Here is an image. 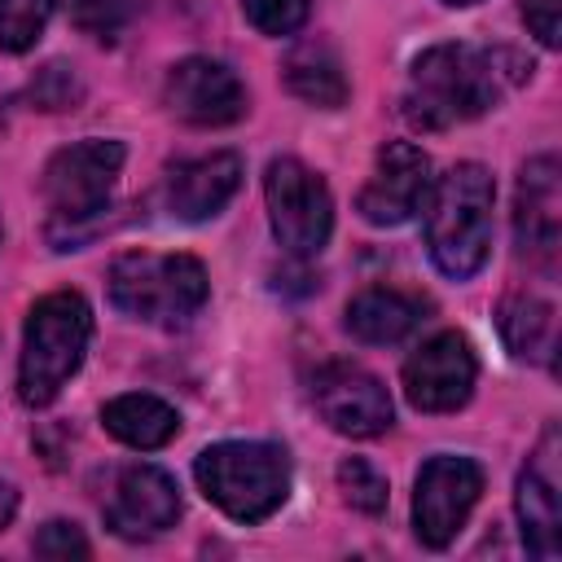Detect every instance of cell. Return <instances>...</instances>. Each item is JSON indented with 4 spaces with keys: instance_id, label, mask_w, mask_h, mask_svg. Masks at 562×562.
I'll list each match as a JSON object with an SVG mask.
<instances>
[{
    "instance_id": "obj_1",
    "label": "cell",
    "mask_w": 562,
    "mask_h": 562,
    "mask_svg": "<svg viewBox=\"0 0 562 562\" xmlns=\"http://www.w3.org/2000/svg\"><path fill=\"white\" fill-rule=\"evenodd\" d=\"M527 75H531V61L514 48L435 44L413 61L400 110L417 132H443L487 114Z\"/></svg>"
},
{
    "instance_id": "obj_2",
    "label": "cell",
    "mask_w": 562,
    "mask_h": 562,
    "mask_svg": "<svg viewBox=\"0 0 562 562\" xmlns=\"http://www.w3.org/2000/svg\"><path fill=\"white\" fill-rule=\"evenodd\" d=\"M492 202H496V184H492V171L479 162H457L430 184V193L422 202L426 250L443 277L470 281L487 263V255H492Z\"/></svg>"
},
{
    "instance_id": "obj_3",
    "label": "cell",
    "mask_w": 562,
    "mask_h": 562,
    "mask_svg": "<svg viewBox=\"0 0 562 562\" xmlns=\"http://www.w3.org/2000/svg\"><path fill=\"white\" fill-rule=\"evenodd\" d=\"M92 338V307L75 290H53L26 312L22 356H18V395L31 408L57 400V391L79 373Z\"/></svg>"
},
{
    "instance_id": "obj_4",
    "label": "cell",
    "mask_w": 562,
    "mask_h": 562,
    "mask_svg": "<svg viewBox=\"0 0 562 562\" xmlns=\"http://www.w3.org/2000/svg\"><path fill=\"white\" fill-rule=\"evenodd\" d=\"M193 479L202 496L220 505L233 522H263L290 496V457L277 443L228 439L198 452Z\"/></svg>"
},
{
    "instance_id": "obj_5",
    "label": "cell",
    "mask_w": 562,
    "mask_h": 562,
    "mask_svg": "<svg viewBox=\"0 0 562 562\" xmlns=\"http://www.w3.org/2000/svg\"><path fill=\"white\" fill-rule=\"evenodd\" d=\"M105 290L123 316L162 325V329L189 325L211 294L206 268L193 255H154V250L119 255L110 263Z\"/></svg>"
},
{
    "instance_id": "obj_6",
    "label": "cell",
    "mask_w": 562,
    "mask_h": 562,
    "mask_svg": "<svg viewBox=\"0 0 562 562\" xmlns=\"http://www.w3.org/2000/svg\"><path fill=\"white\" fill-rule=\"evenodd\" d=\"M127 149L119 140H79L66 145L48 158L44 176H40V193L53 211V228L57 224H88L110 206V193L119 184Z\"/></svg>"
},
{
    "instance_id": "obj_7",
    "label": "cell",
    "mask_w": 562,
    "mask_h": 562,
    "mask_svg": "<svg viewBox=\"0 0 562 562\" xmlns=\"http://www.w3.org/2000/svg\"><path fill=\"white\" fill-rule=\"evenodd\" d=\"M263 198H268L272 237L290 255L307 259L325 250L334 233V198L312 167H303L299 158H272L263 171Z\"/></svg>"
},
{
    "instance_id": "obj_8",
    "label": "cell",
    "mask_w": 562,
    "mask_h": 562,
    "mask_svg": "<svg viewBox=\"0 0 562 562\" xmlns=\"http://www.w3.org/2000/svg\"><path fill=\"white\" fill-rule=\"evenodd\" d=\"M483 492V470L470 457H430L413 487V527L426 549H448Z\"/></svg>"
},
{
    "instance_id": "obj_9",
    "label": "cell",
    "mask_w": 562,
    "mask_h": 562,
    "mask_svg": "<svg viewBox=\"0 0 562 562\" xmlns=\"http://www.w3.org/2000/svg\"><path fill=\"white\" fill-rule=\"evenodd\" d=\"M312 404L321 413V422L347 439H373L391 426V395L386 386L351 364V360H329L316 369L312 378Z\"/></svg>"
},
{
    "instance_id": "obj_10",
    "label": "cell",
    "mask_w": 562,
    "mask_h": 562,
    "mask_svg": "<svg viewBox=\"0 0 562 562\" xmlns=\"http://www.w3.org/2000/svg\"><path fill=\"white\" fill-rule=\"evenodd\" d=\"M474 351L457 329L426 338L404 360V395L417 413H457L474 395Z\"/></svg>"
},
{
    "instance_id": "obj_11",
    "label": "cell",
    "mask_w": 562,
    "mask_h": 562,
    "mask_svg": "<svg viewBox=\"0 0 562 562\" xmlns=\"http://www.w3.org/2000/svg\"><path fill=\"white\" fill-rule=\"evenodd\" d=\"M518 531L531 558H558L562 553V474H558V426H544L536 452L527 457L514 492Z\"/></svg>"
},
{
    "instance_id": "obj_12",
    "label": "cell",
    "mask_w": 562,
    "mask_h": 562,
    "mask_svg": "<svg viewBox=\"0 0 562 562\" xmlns=\"http://www.w3.org/2000/svg\"><path fill=\"white\" fill-rule=\"evenodd\" d=\"M426 193H430V158L408 140H386L373 158V176L356 193V211L378 228H395L413 211H422Z\"/></svg>"
},
{
    "instance_id": "obj_13",
    "label": "cell",
    "mask_w": 562,
    "mask_h": 562,
    "mask_svg": "<svg viewBox=\"0 0 562 562\" xmlns=\"http://www.w3.org/2000/svg\"><path fill=\"white\" fill-rule=\"evenodd\" d=\"M162 101L176 119L193 127H228L246 114V88L241 79L211 57H184L167 70Z\"/></svg>"
},
{
    "instance_id": "obj_14",
    "label": "cell",
    "mask_w": 562,
    "mask_h": 562,
    "mask_svg": "<svg viewBox=\"0 0 562 562\" xmlns=\"http://www.w3.org/2000/svg\"><path fill=\"white\" fill-rule=\"evenodd\" d=\"M514 241L527 259L553 268L558 241H562V176L558 158L540 154L522 162L518 193H514Z\"/></svg>"
},
{
    "instance_id": "obj_15",
    "label": "cell",
    "mask_w": 562,
    "mask_h": 562,
    "mask_svg": "<svg viewBox=\"0 0 562 562\" xmlns=\"http://www.w3.org/2000/svg\"><path fill=\"white\" fill-rule=\"evenodd\" d=\"M180 518V487L167 470L158 465H127L114 479L110 505H105V527L123 540H154Z\"/></svg>"
},
{
    "instance_id": "obj_16",
    "label": "cell",
    "mask_w": 562,
    "mask_h": 562,
    "mask_svg": "<svg viewBox=\"0 0 562 562\" xmlns=\"http://www.w3.org/2000/svg\"><path fill=\"white\" fill-rule=\"evenodd\" d=\"M241 189V158L237 154H206L193 162H176L162 180V206L176 220H206L228 206Z\"/></svg>"
},
{
    "instance_id": "obj_17",
    "label": "cell",
    "mask_w": 562,
    "mask_h": 562,
    "mask_svg": "<svg viewBox=\"0 0 562 562\" xmlns=\"http://www.w3.org/2000/svg\"><path fill=\"white\" fill-rule=\"evenodd\" d=\"M422 321H426V299L404 294L395 285H369L347 303V329L369 347L404 342Z\"/></svg>"
},
{
    "instance_id": "obj_18",
    "label": "cell",
    "mask_w": 562,
    "mask_h": 562,
    "mask_svg": "<svg viewBox=\"0 0 562 562\" xmlns=\"http://www.w3.org/2000/svg\"><path fill=\"white\" fill-rule=\"evenodd\" d=\"M496 325H501V338L514 356L540 360V364L553 360V351H558V312H553L549 299H540L531 290H514V294L501 299Z\"/></svg>"
},
{
    "instance_id": "obj_19",
    "label": "cell",
    "mask_w": 562,
    "mask_h": 562,
    "mask_svg": "<svg viewBox=\"0 0 562 562\" xmlns=\"http://www.w3.org/2000/svg\"><path fill=\"white\" fill-rule=\"evenodd\" d=\"M101 422H105V430H110L119 443L140 448V452H154V448L171 443L176 430H180V413H176L167 400L140 395V391L114 395V400L101 408Z\"/></svg>"
},
{
    "instance_id": "obj_20",
    "label": "cell",
    "mask_w": 562,
    "mask_h": 562,
    "mask_svg": "<svg viewBox=\"0 0 562 562\" xmlns=\"http://www.w3.org/2000/svg\"><path fill=\"white\" fill-rule=\"evenodd\" d=\"M285 88L307 101V105H321V110H338L347 101V75L334 57L329 44H303L285 57Z\"/></svg>"
},
{
    "instance_id": "obj_21",
    "label": "cell",
    "mask_w": 562,
    "mask_h": 562,
    "mask_svg": "<svg viewBox=\"0 0 562 562\" xmlns=\"http://www.w3.org/2000/svg\"><path fill=\"white\" fill-rule=\"evenodd\" d=\"M57 0H0V48L26 53L44 35Z\"/></svg>"
},
{
    "instance_id": "obj_22",
    "label": "cell",
    "mask_w": 562,
    "mask_h": 562,
    "mask_svg": "<svg viewBox=\"0 0 562 562\" xmlns=\"http://www.w3.org/2000/svg\"><path fill=\"white\" fill-rule=\"evenodd\" d=\"M338 492H342V501L351 505V509H360V514H382L386 509V479L364 461V457H347L342 465H338Z\"/></svg>"
},
{
    "instance_id": "obj_23",
    "label": "cell",
    "mask_w": 562,
    "mask_h": 562,
    "mask_svg": "<svg viewBox=\"0 0 562 562\" xmlns=\"http://www.w3.org/2000/svg\"><path fill=\"white\" fill-rule=\"evenodd\" d=\"M136 13V0H70V18L83 35L114 40Z\"/></svg>"
},
{
    "instance_id": "obj_24",
    "label": "cell",
    "mask_w": 562,
    "mask_h": 562,
    "mask_svg": "<svg viewBox=\"0 0 562 562\" xmlns=\"http://www.w3.org/2000/svg\"><path fill=\"white\" fill-rule=\"evenodd\" d=\"M79 97H83V83H79V75H75L70 66H61V61H48V66L31 79V101H35V110H75Z\"/></svg>"
},
{
    "instance_id": "obj_25",
    "label": "cell",
    "mask_w": 562,
    "mask_h": 562,
    "mask_svg": "<svg viewBox=\"0 0 562 562\" xmlns=\"http://www.w3.org/2000/svg\"><path fill=\"white\" fill-rule=\"evenodd\" d=\"M307 0H241V13L259 35H294L307 22Z\"/></svg>"
},
{
    "instance_id": "obj_26",
    "label": "cell",
    "mask_w": 562,
    "mask_h": 562,
    "mask_svg": "<svg viewBox=\"0 0 562 562\" xmlns=\"http://www.w3.org/2000/svg\"><path fill=\"white\" fill-rule=\"evenodd\" d=\"M35 553H40V558H88L92 544L83 540V531H79L75 522L53 518V522H44V527L35 531Z\"/></svg>"
},
{
    "instance_id": "obj_27",
    "label": "cell",
    "mask_w": 562,
    "mask_h": 562,
    "mask_svg": "<svg viewBox=\"0 0 562 562\" xmlns=\"http://www.w3.org/2000/svg\"><path fill=\"white\" fill-rule=\"evenodd\" d=\"M531 35L544 44V48H558V35H562V0H518Z\"/></svg>"
},
{
    "instance_id": "obj_28",
    "label": "cell",
    "mask_w": 562,
    "mask_h": 562,
    "mask_svg": "<svg viewBox=\"0 0 562 562\" xmlns=\"http://www.w3.org/2000/svg\"><path fill=\"white\" fill-rule=\"evenodd\" d=\"M13 514H18V492L13 483H0V531L13 522Z\"/></svg>"
},
{
    "instance_id": "obj_29",
    "label": "cell",
    "mask_w": 562,
    "mask_h": 562,
    "mask_svg": "<svg viewBox=\"0 0 562 562\" xmlns=\"http://www.w3.org/2000/svg\"><path fill=\"white\" fill-rule=\"evenodd\" d=\"M443 4H479V0H443Z\"/></svg>"
},
{
    "instance_id": "obj_30",
    "label": "cell",
    "mask_w": 562,
    "mask_h": 562,
    "mask_svg": "<svg viewBox=\"0 0 562 562\" xmlns=\"http://www.w3.org/2000/svg\"><path fill=\"white\" fill-rule=\"evenodd\" d=\"M0 237H4V233H0Z\"/></svg>"
}]
</instances>
